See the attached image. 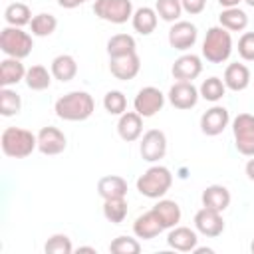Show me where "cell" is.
<instances>
[{
    "label": "cell",
    "mask_w": 254,
    "mask_h": 254,
    "mask_svg": "<svg viewBox=\"0 0 254 254\" xmlns=\"http://www.w3.org/2000/svg\"><path fill=\"white\" fill-rule=\"evenodd\" d=\"M54 111L64 121H85L95 111V101L87 91L77 89V91H69L62 95L56 101Z\"/></svg>",
    "instance_id": "obj_1"
},
{
    "label": "cell",
    "mask_w": 254,
    "mask_h": 254,
    "mask_svg": "<svg viewBox=\"0 0 254 254\" xmlns=\"http://www.w3.org/2000/svg\"><path fill=\"white\" fill-rule=\"evenodd\" d=\"M2 153L12 159H26L38 149V135L22 127H6L0 137Z\"/></svg>",
    "instance_id": "obj_2"
},
{
    "label": "cell",
    "mask_w": 254,
    "mask_h": 254,
    "mask_svg": "<svg viewBox=\"0 0 254 254\" xmlns=\"http://www.w3.org/2000/svg\"><path fill=\"white\" fill-rule=\"evenodd\" d=\"M232 54V36L222 26L208 28L202 40V58L210 64H222Z\"/></svg>",
    "instance_id": "obj_3"
},
{
    "label": "cell",
    "mask_w": 254,
    "mask_h": 254,
    "mask_svg": "<svg viewBox=\"0 0 254 254\" xmlns=\"http://www.w3.org/2000/svg\"><path fill=\"white\" fill-rule=\"evenodd\" d=\"M173 185V175L163 165L149 167L137 179V190L147 198H163Z\"/></svg>",
    "instance_id": "obj_4"
},
{
    "label": "cell",
    "mask_w": 254,
    "mask_h": 254,
    "mask_svg": "<svg viewBox=\"0 0 254 254\" xmlns=\"http://www.w3.org/2000/svg\"><path fill=\"white\" fill-rule=\"evenodd\" d=\"M34 48V40L28 32L16 26H6L0 32V50L6 54V58H18L24 60L30 56Z\"/></svg>",
    "instance_id": "obj_5"
},
{
    "label": "cell",
    "mask_w": 254,
    "mask_h": 254,
    "mask_svg": "<svg viewBox=\"0 0 254 254\" xmlns=\"http://www.w3.org/2000/svg\"><path fill=\"white\" fill-rule=\"evenodd\" d=\"M133 2L131 0H95L93 14L99 20L109 24H125L133 16Z\"/></svg>",
    "instance_id": "obj_6"
},
{
    "label": "cell",
    "mask_w": 254,
    "mask_h": 254,
    "mask_svg": "<svg viewBox=\"0 0 254 254\" xmlns=\"http://www.w3.org/2000/svg\"><path fill=\"white\" fill-rule=\"evenodd\" d=\"M232 133L238 153L246 157H254V115L238 113L232 121Z\"/></svg>",
    "instance_id": "obj_7"
},
{
    "label": "cell",
    "mask_w": 254,
    "mask_h": 254,
    "mask_svg": "<svg viewBox=\"0 0 254 254\" xmlns=\"http://www.w3.org/2000/svg\"><path fill=\"white\" fill-rule=\"evenodd\" d=\"M165 105V95L159 87L147 85L143 89L137 91L135 99H133V109L145 119V117H153L157 115Z\"/></svg>",
    "instance_id": "obj_8"
},
{
    "label": "cell",
    "mask_w": 254,
    "mask_h": 254,
    "mask_svg": "<svg viewBox=\"0 0 254 254\" xmlns=\"http://www.w3.org/2000/svg\"><path fill=\"white\" fill-rule=\"evenodd\" d=\"M139 153L143 161L157 163L167 155V135L161 129H149L143 133V139L139 143Z\"/></svg>",
    "instance_id": "obj_9"
},
{
    "label": "cell",
    "mask_w": 254,
    "mask_h": 254,
    "mask_svg": "<svg viewBox=\"0 0 254 254\" xmlns=\"http://www.w3.org/2000/svg\"><path fill=\"white\" fill-rule=\"evenodd\" d=\"M194 228H196L202 236H206V238H216V236H220V234L224 232V218H222V212L202 206V208L196 210V214H194Z\"/></svg>",
    "instance_id": "obj_10"
},
{
    "label": "cell",
    "mask_w": 254,
    "mask_h": 254,
    "mask_svg": "<svg viewBox=\"0 0 254 254\" xmlns=\"http://www.w3.org/2000/svg\"><path fill=\"white\" fill-rule=\"evenodd\" d=\"M196 38H198L196 26L192 22H187V20H177L169 30V44H171V48H175L179 52L192 48Z\"/></svg>",
    "instance_id": "obj_11"
},
{
    "label": "cell",
    "mask_w": 254,
    "mask_h": 254,
    "mask_svg": "<svg viewBox=\"0 0 254 254\" xmlns=\"http://www.w3.org/2000/svg\"><path fill=\"white\" fill-rule=\"evenodd\" d=\"M228 123H230V113L222 105H212L200 115V131L208 137L220 135L228 127Z\"/></svg>",
    "instance_id": "obj_12"
},
{
    "label": "cell",
    "mask_w": 254,
    "mask_h": 254,
    "mask_svg": "<svg viewBox=\"0 0 254 254\" xmlns=\"http://www.w3.org/2000/svg\"><path fill=\"white\" fill-rule=\"evenodd\" d=\"M169 103L177 109H192L198 103V89L192 85V81H177L169 89Z\"/></svg>",
    "instance_id": "obj_13"
},
{
    "label": "cell",
    "mask_w": 254,
    "mask_h": 254,
    "mask_svg": "<svg viewBox=\"0 0 254 254\" xmlns=\"http://www.w3.org/2000/svg\"><path fill=\"white\" fill-rule=\"evenodd\" d=\"M67 147V139L62 129L58 127H42L38 131V151L44 155H60Z\"/></svg>",
    "instance_id": "obj_14"
},
{
    "label": "cell",
    "mask_w": 254,
    "mask_h": 254,
    "mask_svg": "<svg viewBox=\"0 0 254 254\" xmlns=\"http://www.w3.org/2000/svg\"><path fill=\"white\" fill-rule=\"evenodd\" d=\"M171 73L177 81H192L202 73V60L194 54H183L173 62Z\"/></svg>",
    "instance_id": "obj_15"
},
{
    "label": "cell",
    "mask_w": 254,
    "mask_h": 254,
    "mask_svg": "<svg viewBox=\"0 0 254 254\" xmlns=\"http://www.w3.org/2000/svg\"><path fill=\"white\" fill-rule=\"evenodd\" d=\"M109 71L115 79L129 81L141 71V58L137 56V52L121 58H109Z\"/></svg>",
    "instance_id": "obj_16"
},
{
    "label": "cell",
    "mask_w": 254,
    "mask_h": 254,
    "mask_svg": "<svg viewBox=\"0 0 254 254\" xmlns=\"http://www.w3.org/2000/svg\"><path fill=\"white\" fill-rule=\"evenodd\" d=\"M163 230H165V226H163V222L159 220V216H157V212L153 208L143 212V214H139L135 218V222H133V234L137 238H143V240L157 238Z\"/></svg>",
    "instance_id": "obj_17"
},
{
    "label": "cell",
    "mask_w": 254,
    "mask_h": 254,
    "mask_svg": "<svg viewBox=\"0 0 254 254\" xmlns=\"http://www.w3.org/2000/svg\"><path fill=\"white\" fill-rule=\"evenodd\" d=\"M167 244L173 248V250H179V252H192L198 244V236L192 228L189 226H173L169 228V234H167Z\"/></svg>",
    "instance_id": "obj_18"
},
{
    "label": "cell",
    "mask_w": 254,
    "mask_h": 254,
    "mask_svg": "<svg viewBox=\"0 0 254 254\" xmlns=\"http://www.w3.org/2000/svg\"><path fill=\"white\" fill-rule=\"evenodd\" d=\"M117 133L123 141L133 143L143 135V117L137 111H125L123 115H119L117 121Z\"/></svg>",
    "instance_id": "obj_19"
},
{
    "label": "cell",
    "mask_w": 254,
    "mask_h": 254,
    "mask_svg": "<svg viewBox=\"0 0 254 254\" xmlns=\"http://www.w3.org/2000/svg\"><path fill=\"white\" fill-rule=\"evenodd\" d=\"M200 200H202V206L218 210V212H224L230 206L232 196H230V190L224 185H210V187H206L202 190Z\"/></svg>",
    "instance_id": "obj_20"
},
{
    "label": "cell",
    "mask_w": 254,
    "mask_h": 254,
    "mask_svg": "<svg viewBox=\"0 0 254 254\" xmlns=\"http://www.w3.org/2000/svg\"><path fill=\"white\" fill-rule=\"evenodd\" d=\"M226 89L232 91H244L250 85V69L244 64H228L224 69V77H222Z\"/></svg>",
    "instance_id": "obj_21"
},
{
    "label": "cell",
    "mask_w": 254,
    "mask_h": 254,
    "mask_svg": "<svg viewBox=\"0 0 254 254\" xmlns=\"http://www.w3.org/2000/svg\"><path fill=\"white\" fill-rule=\"evenodd\" d=\"M97 194L103 200L123 198V196H127V181L119 175H105L97 181Z\"/></svg>",
    "instance_id": "obj_22"
},
{
    "label": "cell",
    "mask_w": 254,
    "mask_h": 254,
    "mask_svg": "<svg viewBox=\"0 0 254 254\" xmlns=\"http://www.w3.org/2000/svg\"><path fill=\"white\" fill-rule=\"evenodd\" d=\"M26 67L22 64V60L18 58H6L0 62V85L2 87H10L20 83L26 77Z\"/></svg>",
    "instance_id": "obj_23"
},
{
    "label": "cell",
    "mask_w": 254,
    "mask_h": 254,
    "mask_svg": "<svg viewBox=\"0 0 254 254\" xmlns=\"http://www.w3.org/2000/svg\"><path fill=\"white\" fill-rule=\"evenodd\" d=\"M157 22H159V14L155 8H149V6H141L133 12L131 16V24H133V30L139 32L141 36H149L155 32L157 28Z\"/></svg>",
    "instance_id": "obj_24"
},
{
    "label": "cell",
    "mask_w": 254,
    "mask_h": 254,
    "mask_svg": "<svg viewBox=\"0 0 254 254\" xmlns=\"http://www.w3.org/2000/svg\"><path fill=\"white\" fill-rule=\"evenodd\" d=\"M50 71L54 75V79L65 83V81H71L77 73V62L73 56L69 54H60L52 60V65H50Z\"/></svg>",
    "instance_id": "obj_25"
},
{
    "label": "cell",
    "mask_w": 254,
    "mask_h": 254,
    "mask_svg": "<svg viewBox=\"0 0 254 254\" xmlns=\"http://www.w3.org/2000/svg\"><path fill=\"white\" fill-rule=\"evenodd\" d=\"M153 210L157 212V216H159V220L163 222V226H165V230L167 228H173V226H177L179 222H181V206H179V202L177 200H169V198H159V202L153 206Z\"/></svg>",
    "instance_id": "obj_26"
},
{
    "label": "cell",
    "mask_w": 254,
    "mask_h": 254,
    "mask_svg": "<svg viewBox=\"0 0 254 254\" xmlns=\"http://www.w3.org/2000/svg\"><path fill=\"white\" fill-rule=\"evenodd\" d=\"M137 52V42L131 34H115L107 40V56L109 58H121Z\"/></svg>",
    "instance_id": "obj_27"
},
{
    "label": "cell",
    "mask_w": 254,
    "mask_h": 254,
    "mask_svg": "<svg viewBox=\"0 0 254 254\" xmlns=\"http://www.w3.org/2000/svg\"><path fill=\"white\" fill-rule=\"evenodd\" d=\"M218 22L228 32H242L248 26V16H246L244 10H240L238 6H234V8H224L220 12V16H218Z\"/></svg>",
    "instance_id": "obj_28"
},
{
    "label": "cell",
    "mask_w": 254,
    "mask_h": 254,
    "mask_svg": "<svg viewBox=\"0 0 254 254\" xmlns=\"http://www.w3.org/2000/svg\"><path fill=\"white\" fill-rule=\"evenodd\" d=\"M32 10L28 4L24 2H14V4H8L6 10H4V20L8 26H16V28H22L26 24L32 22Z\"/></svg>",
    "instance_id": "obj_29"
},
{
    "label": "cell",
    "mask_w": 254,
    "mask_h": 254,
    "mask_svg": "<svg viewBox=\"0 0 254 254\" xmlns=\"http://www.w3.org/2000/svg\"><path fill=\"white\" fill-rule=\"evenodd\" d=\"M52 77L54 75H52V71H48V67H44V65H32V67H28L24 81H26V85L32 91H44V89L50 87Z\"/></svg>",
    "instance_id": "obj_30"
},
{
    "label": "cell",
    "mask_w": 254,
    "mask_h": 254,
    "mask_svg": "<svg viewBox=\"0 0 254 254\" xmlns=\"http://www.w3.org/2000/svg\"><path fill=\"white\" fill-rule=\"evenodd\" d=\"M56 28H58V18L50 12H40L30 22V32H32V36H38V38L52 36L56 32Z\"/></svg>",
    "instance_id": "obj_31"
},
{
    "label": "cell",
    "mask_w": 254,
    "mask_h": 254,
    "mask_svg": "<svg viewBox=\"0 0 254 254\" xmlns=\"http://www.w3.org/2000/svg\"><path fill=\"white\" fill-rule=\"evenodd\" d=\"M198 93H200L202 99H206V101H210V103H216V101H220V99L224 97L226 85H224V81H222L220 77L212 75V77H208V79H204V81L200 83Z\"/></svg>",
    "instance_id": "obj_32"
},
{
    "label": "cell",
    "mask_w": 254,
    "mask_h": 254,
    "mask_svg": "<svg viewBox=\"0 0 254 254\" xmlns=\"http://www.w3.org/2000/svg\"><path fill=\"white\" fill-rule=\"evenodd\" d=\"M127 212H129V208H127L125 196L123 198H107V200H103V216L109 222L121 224L127 218Z\"/></svg>",
    "instance_id": "obj_33"
},
{
    "label": "cell",
    "mask_w": 254,
    "mask_h": 254,
    "mask_svg": "<svg viewBox=\"0 0 254 254\" xmlns=\"http://www.w3.org/2000/svg\"><path fill=\"white\" fill-rule=\"evenodd\" d=\"M20 109H22V97L10 87H2L0 89V113L4 117H12L20 113Z\"/></svg>",
    "instance_id": "obj_34"
},
{
    "label": "cell",
    "mask_w": 254,
    "mask_h": 254,
    "mask_svg": "<svg viewBox=\"0 0 254 254\" xmlns=\"http://www.w3.org/2000/svg\"><path fill=\"white\" fill-rule=\"evenodd\" d=\"M155 10L161 16V20L171 22V24H175L181 18V14L185 12L181 0H157L155 2Z\"/></svg>",
    "instance_id": "obj_35"
},
{
    "label": "cell",
    "mask_w": 254,
    "mask_h": 254,
    "mask_svg": "<svg viewBox=\"0 0 254 254\" xmlns=\"http://www.w3.org/2000/svg\"><path fill=\"white\" fill-rule=\"evenodd\" d=\"M103 107L109 115H123L127 111V97L119 89H111L103 97Z\"/></svg>",
    "instance_id": "obj_36"
},
{
    "label": "cell",
    "mask_w": 254,
    "mask_h": 254,
    "mask_svg": "<svg viewBox=\"0 0 254 254\" xmlns=\"http://www.w3.org/2000/svg\"><path fill=\"white\" fill-rule=\"evenodd\" d=\"M44 250L48 254H71L73 252V244H71L69 236H65V234H54L44 244Z\"/></svg>",
    "instance_id": "obj_37"
},
{
    "label": "cell",
    "mask_w": 254,
    "mask_h": 254,
    "mask_svg": "<svg viewBox=\"0 0 254 254\" xmlns=\"http://www.w3.org/2000/svg\"><path fill=\"white\" fill-rule=\"evenodd\" d=\"M109 250L113 254H139L141 252V244L137 238L131 236H117L115 240H111Z\"/></svg>",
    "instance_id": "obj_38"
},
{
    "label": "cell",
    "mask_w": 254,
    "mask_h": 254,
    "mask_svg": "<svg viewBox=\"0 0 254 254\" xmlns=\"http://www.w3.org/2000/svg\"><path fill=\"white\" fill-rule=\"evenodd\" d=\"M238 56L244 62H254V32H244L238 40Z\"/></svg>",
    "instance_id": "obj_39"
},
{
    "label": "cell",
    "mask_w": 254,
    "mask_h": 254,
    "mask_svg": "<svg viewBox=\"0 0 254 254\" xmlns=\"http://www.w3.org/2000/svg\"><path fill=\"white\" fill-rule=\"evenodd\" d=\"M181 4H183V10L190 16H196L206 8V0H181Z\"/></svg>",
    "instance_id": "obj_40"
},
{
    "label": "cell",
    "mask_w": 254,
    "mask_h": 254,
    "mask_svg": "<svg viewBox=\"0 0 254 254\" xmlns=\"http://www.w3.org/2000/svg\"><path fill=\"white\" fill-rule=\"evenodd\" d=\"M87 0H58V4L62 6V8H65V10H71V8H77V6H81V4H85Z\"/></svg>",
    "instance_id": "obj_41"
},
{
    "label": "cell",
    "mask_w": 254,
    "mask_h": 254,
    "mask_svg": "<svg viewBox=\"0 0 254 254\" xmlns=\"http://www.w3.org/2000/svg\"><path fill=\"white\" fill-rule=\"evenodd\" d=\"M244 171H246V177H248L250 181H254V157H250V159H248V163H246Z\"/></svg>",
    "instance_id": "obj_42"
},
{
    "label": "cell",
    "mask_w": 254,
    "mask_h": 254,
    "mask_svg": "<svg viewBox=\"0 0 254 254\" xmlns=\"http://www.w3.org/2000/svg\"><path fill=\"white\" fill-rule=\"evenodd\" d=\"M242 0H218V4L222 6V8H234V6H238Z\"/></svg>",
    "instance_id": "obj_43"
},
{
    "label": "cell",
    "mask_w": 254,
    "mask_h": 254,
    "mask_svg": "<svg viewBox=\"0 0 254 254\" xmlns=\"http://www.w3.org/2000/svg\"><path fill=\"white\" fill-rule=\"evenodd\" d=\"M77 252H93L95 254V248H91V246H79Z\"/></svg>",
    "instance_id": "obj_44"
},
{
    "label": "cell",
    "mask_w": 254,
    "mask_h": 254,
    "mask_svg": "<svg viewBox=\"0 0 254 254\" xmlns=\"http://www.w3.org/2000/svg\"><path fill=\"white\" fill-rule=\"evenodd\" d=\"M244 2H246L248 6H252V8H254V0H244Z\"/></svg>",
    "instance_id": "obj_45"
},
{
    "label": "cell",
    "mask_w": 254,
    "mask_h": 254,
    "mask_svg": "<svg viewBox=\"0 0 254 254\" xmlns=\"http://www.w3.org/2000/svg\"><path fill=\"white\" fill-rule=\"evenodd\" d=\"M250 250H252V252H254V240H252V244H250Z\"/></svg>",
    "instance_id": "obj_46"
}]
</instances>
